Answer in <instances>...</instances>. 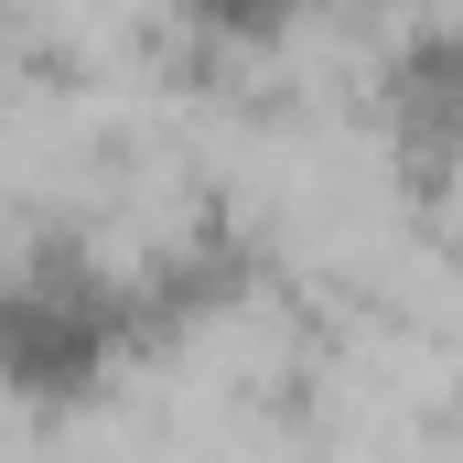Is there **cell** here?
<instances>
[{
  "instance_id": "7a4b0ae2",
  "label": "cell",
  "mask_w": 463,
  "mask_h": 463,
  "mask_svg": "<svg viewBox=\"0 0 463 463\" xmlns=\"http://www.w3.org/2000/svg\"><path fill=\"white\" fill-rule=\"evenodd\" d=\"M129 280H140L151 345H173V335L216 324V313H237V302L259 291V237L237 227L227 205H194L184 227H162L151 248H129Z\"/></svg>"
},
{
  "instance_id": "6da1fadb",
  "label": "cell",
  "mask_w": 463,
  "mask_h": 463,
  "mask_svg": "<svg viewBox=\"0 0 463 463\" xmlns=\"http://www.w3.org/2000/svg\"><path fill=\"white\" fill-rule=\"evenodd\" d=\"M151 355V313L129 280V248H98L76 227L0 237V399L33 420L98 410Z\"/></svg>"
},
{
  "instance_id": "277c9868",
  "label": "cell",
  "mask_w": 463,
  "mask_h": 463,
  "mask_svg": "<svg viewBox=\"0 0 463 463\" xmlns=\"http://www.w3.org/2000/svg\"><path fill=\"white\" fill-rule=\"evenodd\" d=\"M377 98L399 118L410 162H442V140H453V33H442V22H410L399 54L377 65Z\"/></svg>"
},
{
  "instance_id": "3957f363",
  "label": "cell",
  "mask_w": 463,
  "mask_h": 463,
  "mask_svg": "<svg viewBox=\"0 0 463 463\" xmlns=\"http://www.w3.org/2000/svg\"><path fill=\"white\" fill-rule=\"evenodd\" d=\"M313 22H324V0H162V33L205 65H259Z\"/></svg>"
}]
</instances>
